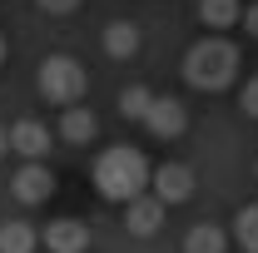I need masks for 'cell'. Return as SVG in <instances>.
<instances>
[{
  "mask_svg": "<svg viewBox=\"0 0 258 253\" xmlns=\"http://www.w3.org/2000/svg\"><path fill=\"white\" fill-rule=\"evenodd\" d=\"M149 179H154L149 159L139 154V149H129V144H114V149H104V154L95 159V189L104 194L109 204H129V199H139Z\"/></svg>",
  "mask_w": 258,
  "mask_h": 253,
  "instance_id": "1",
  "label": "cell"
},
{
  "mask_svg": "<svg viewBox=\"0 0 258 253\" xmlns=\"http://www.w3.org/2000/svg\"><path fill=\"white\" fill-rule=\"evenodd\" d=\"M233 75H238V45L224 40V35H209V40H199L189 55H184V80H189L194 90H228L233 85Z\"/></svg>",
  "mask_w": 258,
  "mask_h": 253,
  "instance_id": "2",
  "label": "cell"
},
{
  "mask_svg": "<svg viewBox=\"0 0 258 253\" xmlns=\"http://www.w3.org/2000/svg\"><path fill=\"white\" fill-rule=\"evenodd\" d=\"M35 85H40V95L50 99V104H80L85 95V70L70 60V55H50V60L40 65V75H35Z\"/></svg>",
  "mask_w": 258,
  "mask_h": 253,
  "instance_id": "3",
  "label": "cell"
},
{
  "mask_svg": "<svg viewBox=\"0 0 258 253\" xmlns=\"http://www.w3.org/2000/svg\"><path fill=\"white\" fill-rule=\"evenodd\" d=\"M144 129H149L154 139H179V134L189 129V114H184V104L174 95H154L149 114H144Z\"/></svg>",
  "mask_w": 258,
  "mask_h": 253,
  "instance_id": "4",
  "label": "cell"
},
{
  "mask_svg": "<svg viewBox=\"0 0 258 253\" xmlns=\"http://www.w3.org/2000/svg\"><path fill=\"white\" fill-rule=\"evenodd\" d=\"M10 189H15V199H20L25 209H35V204H45V199L55 194V174H50L45 164H35V159H30V164L10 179Z\"/></svg>",
  "mask_w": 258,
  "mask_h": 253,
  "instance_id": "5",
  "label": "cell"
},
{
  "mask_svg": "<svg viewBox=\"0 0 258 253\" xmlns=\"http://www.w3.org/2000/svg\"><path fill=\"white\" fill-rule=\"evenodd\" d=\"M159 223H164V199L154 194V199H129L124 204V228L134 233V238H154L159 233Z\"/></svg>",
  "mask_w": 258,
  "mask_h": 253,
  "instance_id": "6",
  "label": "cell"
},
{
  "mask_svg": "<svg viewBox=\"0 0 258 253\" xmlns=\"http://www.w3.org/2000/svg\"><path fill=\"white\" fill-rule=\"evenodd\" d=\"M149 184L164 204H184V199H194V169L189 164H159Z\"/></svg>",
  "mask_w": 258,
  "mask_h": 253,
  "instance_id": "7",
  "label": "cell"
},
{
  "mask_svg": "<svg viewBox=\"0 0 258 253\" xmlns=\"http://www.w3.org/2000/svg\"><path fill=\"white\" fill-rule=\"evenodd\" d=\"M45 248L50 253H85L90 248V228L80 219H55L45 228Z\"/></svg>",
  "mask_w": 258,
  "mask_h": 253,
  "instance_id": "8",
  "label": "cell"
},
{
  "mask_svg": "<svg viewBox=\"0 0 258 253\" xmlns=\"http://www.w3.org/2000/svg\"><path fill=\"white\" fill-rule=\"evenodd\" d=\"M95 134H99V119L85 104H64V114H60V139L64 144H90Z\"/></svg>",
  "mask_w": 258,
  "mask_h": 253,
  "instance_id": "9",
  "label": "cell"
},
{
  "mask_svg": "<svg viewBox=\"0 0 258 253\" xmlns=\"http://www.w3.org/2000/svg\"><path fill=\"white\" fill-rule=\"evenodd\" d=\"M10 149L25 159H40L50 149V129L40 124V119H20V124H10Z\"/></svg>",
  "mask_w": 258,
  "mask_h": 253,
  "instance_id": "10",
  "label": "cell"
},
{
  "mask_svg": "<svg viewBox=\"0 0 258 253\" xmlns=\"http://www.w3.org/2000/svg\"><path fill=\"white\" fill-rule=\"evenodd\" d=\"M104 55H114V60L139 55V25H129V20H109V25H104Z\"/></svg>",
  "mask_w": 258,
  "mask_h": 253,
  "instance_id": "11",
  "label": "cell"
},
{
  "mask_svg": "<svg viewBox=\"0 0 258 253\" xmlns=\"http://www.w3.org/2000/svg\"><path fill=\"white\" fill-rule=\"evenodd\" d=\"M199 20H204L209 30H228V25L243 20V5H238V0H199Z\"/></svg>",
  "mask_w": 258,
  "mask_h": 253,
  "instance_id": "12",
  "label": "cell"
},
{
  "mask_svg": "<svg viewBox=\"0 0 258 253\" xmlns=\"http://www.w3.org/2000/svg\"><path fill=\"white\" fill-rule=\"evenodd\" d=\"M224 248H228V233L214 223H194L184 238V253H224Z\"/></svg>",
  "mask_w": 258,
  "mask_h": 253,
  "instance_id": "13",
  "label": "cell"
},
{
  "mask_svg": "<svg viewBox=\"0 0 258 253\" xmlns=\"http://www.w3.org/2000/svg\"><path fill=\"white\" fill-rule=\"evenodd\" d=\"M35 228L30 223H20V219H10V223H0V253H35Z\"/></svg>",
  "mask_w": 258,
  "mask_h": 253,
  "instance_id": "14",
  "label": "cell"
},
{
  "mask_svg": "<svg viewBox=\"0 0 258 253\" xmlns=\"http://www.w3.org/2000/svg\"><path fill=\"white\" fill-rule=\"evenodd\" d=\"M233 238H238L243 253H258V204H243L233 214Z\"/></svg>",
  "mask_w": 258,
  "mask_h": 253,
  "instance_id": "15",
  "label": "cell"
},
{
  "mask_svg": "<svg viewBox=\"0 0 258 253\" xmlns=\"http://www.w3.org/2000/svg\"><path fill=\"white\" fill-rule=\"evenodd\" d=\"M149 104H154V90H144V85H129L124 95H119V114H124V119H134V124H144Z\"/></svg>",
  "mask_w": 258,
  "mask_h": 253,
  "instance_id": "16",
  "label": "cell"
},
{
  "mask_svg": "<svg viewBox=\"0 0 258 253\" xmlns=\"http://www.w3.org/2000/svg\"><path fill=\"white\" fill-rule=\"evenodd\" d=\"M238 104H243V114H248V119H258V80H248V85L238 90Z\"/></svg>",
  "mask_w": 258,
  "mask_h": 253,
  "instance_id": "17",
  "label": "cell"
},
{
  "mask_svg": "<svg viewBox=\"0 0 258 253\" xmlns=\"http://www.w3.org/2000/svg\"><path fill=\"white\" fill-rule=\"evenodd\" d=\"M45 15H70V10H80V0H35Z\"/></svg>",
  "mask_w": 258,
  "mask_h": 253,
  "instance_id": "18",
  "label": "cell"
},
{
  "mask_svg": "<svg viewBox=\"0 0 258 253\" xmlns=\"http://www.w3.org/2000/svg\"><path fill=\"white\" fill-rule=\"evenodd\" d=\"M243 30L258 40V5H248V10H243Z\"/></svg>",
  "mask_w": 258,
  "mask_h": 253,
  "instance_id": "19",
  "label": "cell"
},
{
  "mask_svg": "<svg viewBox=\"0 0 258 253\" xmlns=\"http://www.w3.org/2000/svg\"><path fill=\"white\" fill-rule=\"evenodd\" d=\"M5 149H10V129H0V159H5Z\"/></svg>",
  "mask_w": 258,
  "mask_h": 253,
  "instance_id": "20",
  "label": "cell"
},
{
  "mask_svg": "<svg viewBox=\"0 0 258 253\" xmlns=\"http://www.w3.org/2000/svg\"><path fill=\"white\" fill-rule=\"evenodd\" d=\"M0 60H5V40H0Z\"/></svg>",
  "mask_w": 258,
  "mask_h": 253,
  "instance_id": "21",
  "label": "cell"
},
{
  "mask_svg": "<svg viewBox=\"0 0 258 253\" xmlns=\"http://www.w3.org/2000/svg\"><path fill=\"white\" fill-rule=\"evenodd\" d=\"M253 174H258V164H253Z\"/></svg>",
  "mask_w": 258,
  "mask_h": 253,
  "instance_id": "22",
  "label": "cell"
}]
</instances>
